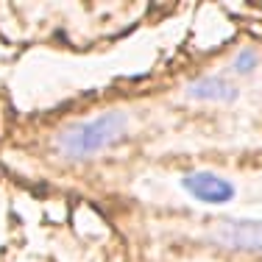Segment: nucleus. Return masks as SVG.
Returning <instances> with one entry per match:
<instances>
[{"mask_svg": "<svg viewBox=\"0 0 262 262\" xmlns=\"http://www.w3.org/2000/svg\"><path fill=\"white\" fill-rule=\"evenodd\" d=\"M128 128V115L126 112H103L98 117H90L84 123L64 128L59 137V151L67 159H90L95 154L112 148L126 137Z\"/></svg>", "mask_w": 262, "mask_h": 262, "instance_id": "obj_1", "label": "nucleus"}, {"mask_svg": "<svg viewBox=\"0 0 262 262\" xmlns=\"http://www.w3.org/2000/svg\"><path fill=\"white\" fill-rule=\"evenodd\" d=\"M182 190L201 204H229L234 198V184L209 170H192L182 176Z\"/></svg>", "mask_w": 262, "mask_h": 262, "instance_id": "obj_2", "label": "nucleus"}, {"mask_svg": "<svg viewBox=\"0 0 262 262\" xmlns=\"http://www.w3.org/2000/svg\"><path fill=\"white\" fill-rule=\"evenodd\" d=\"M215 237L234 251L262 254V221H251V217L237 221V217H232V221H223L215 229Z\"/></svg>", "mask_w": 262, "mask_h": 262, "instance_id": "obj_3", "label": "nucleus"}, {"mask_svg": "<svg viewBox=\"0 0 262 262\" xmlns=\"http://www.w3.org/2000/svg\"><path fill=\"white\" fill-rule=\"evenodd\" d=\"M187 95L207 103H232L237 101V86L223 76H201L190 84Z\"/></svg>", "mask_w": 262, "mask_h": 262, "instance_id": "obj_4", "label": "nucleus"}, {"mask_svg": "<svg viewBox=\"0 0 262 262\" xmlns=\"http://www.w3.org/2000/svg\"><path fill=\"white\" fill-rule=\"evenodd\" d=\"M257 67H259L257 51H251V48H243V51H237L234 61H232V70L237 73V76H251Z\"/></svg>", "mask_w": 262, "mask_h": 262, "instance_id": "obj_5", "label": "nucleus"}]
</instances>
